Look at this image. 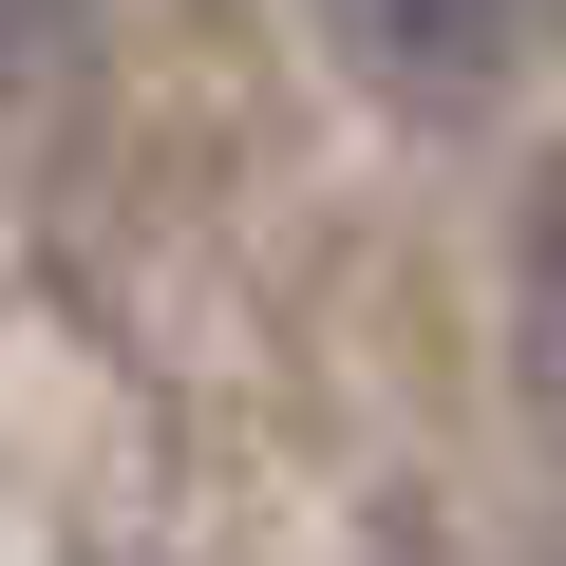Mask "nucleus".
<instances>
[{
	"mask_svg": "<svg viewBox=\"0 0 566 566\" xmlns=\"http://www.w3.org/2000/svg\"><path fill=\"white\" fill-rule=\"evenodd\" d=\"M322 39L378 76V95H416V114H453V95H491L510 76V39H528V0H322Z\"/></svg>",
	"mask_w": 566,
	"mask_h": 566,
	"instance_id": "obj_1",
	"label": "nucleus"
}]
</instances>
